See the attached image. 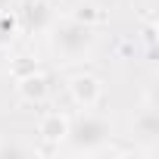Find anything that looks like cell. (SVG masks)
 I'll return each instance as SVG.
<instances>
[{"label": "cell", "mask_w": 159, "mask_h": 159, "mask_svg": "<svg viewBox=\"0 0 159 159\" xmlns=\"http://www.w3.org/2000/svg\"><path fill=\"white\" fill-rule=\"evenodd\" d=\"M97 47V34H94V25L88 22H78L75 16L72 19H62L50 28V50L62 59V62H84Z\"/></svg>", "instance_id": "cell-1"}, {"label": "cell", "mask_w": 159, "mask_h": 159, "mask_svg": "<svg viewBox=\"0 0 159 159\" xmlns=\"http://www.w3.org/2000/svg\"><path fill=\"white\" fill-rule=\"evenodd\" d=\"M109 137H112L109 119L94 112H84L81 119L69 122V134H66V140L72 143V153H84V156H94Z\"/></svg>", "instance_id": "cell-2"}, {"label": "cell", "mask_w": 159, "mask_h": 159, "mask_svg": "<svg viewBox=\"0 0 159 159\" xmlns=\"http://www.w3.org/2000/svg\"><path fill=\"white\" fill-rule=\"evenodd\" d=\"M69 94H72V100L81 109H94L97 100H100V94H103V84H100V78H94V75H75L69 81Z\"/></svg>", "instance_id": "cell-3"}, {"label": "cell", "mask_w": 159, "mask_h": 159, "mask_svg": "<svg viewBox=\"0 0 159 159\" xmlns=\"http://www.w3.org/2000/svg\"><path fill=\"white\" fill-rule=\"evenodd\" d=\"M19 94H22L28 103H44V100L50 97V75L41 72V69H34L31 75L19 78Z\"/></svg>", "instance_id": "cell-4"}, {"label": "cell", "mask_w": 159, "mask_h": 159, "mask_svg": "<svg viewBox=\"0 0 159 159\" xmlns=\"http://www.w3.org/2000/svg\"><path fill=\"white\" fill-rule=\"evenodd\" d=\"M38 134H41V140H44V143L59 147V143L66 140V134H69V119H66L62 112H50V116H44V119H41Z\"/></svg>", "instance_id": "cell-5"}, {"label": "cell", "mask_w": 159, "mask_h": 159, "mask_svg": "<svg viewBox=\"0 0 159 159\" xmlns=\"http://www.w3.org/2000/svg\"><path fill=\"white\" fill-rule=\"evenodd\" d=\"M134 134L147 143H156L159 140V112L153 106H143L137 116H134Z\"/></svg>", "instance_id": "cell-6"}, {"label": "cell", "mask_w": 159, "mask_h": 159, "mask_svg": "<svg viewBox=\"0 0 159 159\" xmlns=\"http://www.w3.org/2000/svg\"><path fill=\"white\" fill-rule=\"evenodd\" d=\"M22 25L25 31H41L50 25V7L44 3V0H28L25 10H22Z\"/></svg>", "instance_id": "cell-7"}, {"label": "cell", "mask_w": 159, "mask_h": 159, "mask_svg": "<svg viewBox=\"0 0 159 159\" xmlns=\"http://www.w3.org/2000/svg\"><path fill=\"white\" fill-rule=\"evenodd\" d=\"M19 31V16L16 13H7V10H0V47H7Z\"/></svg>", "instance_id": "cell-8"}, {"label": "cell", "mask_w": 159, "mask_h": 159, "mask_svg": "<svg viewBox=\"0 0 159 159\" xmlns=\"http://www.w3.org/2000/svg\"><path fill=\"white\" fill-rule=\"evenodd\" d=\"M34 69H38V62H34V59H28V56H22V59H16V62L10 66V72L16 75V81H19V78H25V75H31Z\"/></svg>", "instance_id": "cell-9"}, {"label": "cell", "mask_w": 159, "mask_h": 159, "mask_svg": "<svg viewBox=\"0 0 159 159\" xmlns=\"http://www.w3.org/2000/svg\"><path fill=\"white\" fill-rule=\"evenodd\" d=\"M75 19H78V22L94 25V22L100 19V13H97V7H94V3H81V7H78V13H75Z\"/></svg>", "instance_id": "cell-10"}, {"label": "cell", "mask_w": 159, "mask_h": 159, "mask_svg": "<svg viewBox=\"0 0 159 159\" xmlns=\"http://www.w3.org/2000/svg\"><path fill=\"white\" fill-rule=\"evenodd\" d=\"M0 62H3V47H0Z\"/></svg>", "instance_id": "cell-11"}]
</instances>
